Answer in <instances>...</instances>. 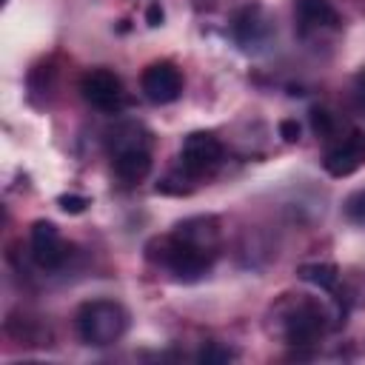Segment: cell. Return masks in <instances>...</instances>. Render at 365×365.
<instances>
[{
	"label": "cell",
	"instance_id": "cell-8",
	"mask_svg": "<svg viewBox=\"0 0 365 365\" xmlns=\"http://www.w3.org/2000/svg\"><path fill=\"white\" fill-rule=\"evenodd\" d=\"M140 91L154 106H168L182 94V71L171 60H157L143 68Z\"/></svg>",
	"mask_w": 365,
	"mask_h": 365
},
{
	"label": "cell",
	"instance_id": "cell-14",
	"mask_svg": "<svg viewBox=\"0 0 365 365\" xmlns=\"http://www.w3.org/2000/svg\"><path fill=\"white\" fill-rule=\"evenodd\" d=\"M237 354L231 351V348H225V345H220V342H208L200 354H197V359L200 362H231Z\"/></svg>",
	"mask_w": 365,
	"mask_h": 365
},
{
	"label": "cell",
	"instance_id": "cell-3",
	"mask_svg": "<svg viewBox=\"0 0 365 365\" xmlns=\"http://www.w3.org/2000/svg\"><path fill=\"white\" fill-rule=\"evenodd\" d=\"M77 336L91 348H108L128 331V311L114 299H88L74 317Z\"/></svg>",
	"mask_w": 365,
	"mask_h": 365
},
{
	"label": "cell",
	"instance_id": "cell-13",
	"mask_svg": "<svg viewBox=\"0 0 365 365\" xmlns=\"http://www.w3.org/2000/svg\"><path fill=\"white\" fill-rule=\"evenodd\" d=\"M342 211L351 222L365 225V188H356L354 194H348L345 202H342Z\"/></svg>",
	"mask_w": 365,
	"mask_h": 365
},
{
	"label": "cell",
	"instance_id": "cell-6",
	"mask_svg": "<svg viewBox=\"0 0 365 365\" xmlns=\"http://www.w3.org/2000/svg\"><path fill=\"white\" fill-rule=\"evenodd\" d=\"M231 37L242 51L257 54V51L268 48V43L274 40V23H271V17L265 14V9L259 3H248L234 14Z\"/></svg>",
	"mask_w": 365,
	"mask_h": 365
},
{
	"label": "cell",
	"instance_id": "cell-15",
	"mask_svg": "<svg viewBox=\"0 0 365 365\" xmlns=\"http://www.w3.org/2000/svg\"><path fill=\"white\" fill-rule=\"evenodd\" d=\"M57 205H60L66 214H83V211L91 205V200L83 197V194H60V197H57Z\"/></svg>",
	"mask_w": 365,
	"mask_h": 365
},
{
	"label": "cell",
	"instance_id": "cell-10",
	"mask_svg": "<svg viewBox=\"0 0 365 365\" xmlns=\"http://www.w3.org/2000/svg\"><path fill=\"white\" fill-rule=\"evenodd\" d=\"M294 20L299 37L339 29V14L331 0H294Z\"/></svg>",
	"mask_w": 365,
	"mask_h": 365
},
{
	"label": "cell",
	"instance_id": "cell-4",
	"mask_svg": "<svg viewBox=\"0 0 365 365\" xmlns=\"http://www.w3.org/2000/svg\"><path fill=\"white\" fill-rule=\"evenodd\" d=\"M137 125H128V137L125 131H117L114 137V154H111V168L117 174L120 182L125 185H137L148 177L151 171V151L148 143L137 137Z\"/></svg>",
	"mask_w": 365,
	"mask_h": 365
},
{
	"label": "cell",
	"instance_id": "cell-1",
	"mask_svg": "<svg viewBox=\"0 0 365 365\" xmlns=\"http://www.w3.org/2000/svg\"><path fill=\"white\" fill-rule=\"evenodd\" d=\"M220 254V222L214 217H188L174 225L171 234L148 242V257L165 265L174 279H202Z\"/></svg>",
	"mask_w": 365,
	"mask_h": 365
},
{
	"label": "cell",
	"instance_id": "cell-16",
	"mask_svg": "<svg viewBox=\"0 0 365 365\" xmlns=\"http://www.w3.org/2000/svg\"><path fill=\"white\" fill-rule=\"evenodd\" d=\"M311 125H314V131H317V134H331L334 120H331V114H328V111L314 108V111H311Z\"/></svg>",
	"mask_w": 365,
	"mask_h": 365
},
{
	"label": "cell",
	"instance_id": "cell-7",
	"mask_svg": "<svg viewBox=\"0 0 365 365\" xmlns=\"http://www.w3.org/2000/svg\"><path fill=\"white\" fill-rule=\"evenodd\" d=\"M80 94L83 100L97 108V111H106V114H117L125 103V91H123V80L108 71V68H91L83 74L80 80Z\"/></svg>",
	"mask_w": 365,
	"mask_h": 365
},
{
	"label": "cell",
	"instance_id": "cell-18",
	"mask_svg": "<svg viewBox=\"0 0 365 365\" xmlns=\"http://www.w3.org/2000/svg\"><path fill=\"white\" fill-rule=\"evenodd\" d=\"M163 17H165V14H163V9H160L157 3H151V6H148V11H145L148 26H160V23H163Z\"/></svg>",
	"mask_w": 365,
	"mask_h": 365
},
{
	"label": "cell",
	"instance_id": "cell-11",
	"mask_svg": "<svg viewBox=\"0 0 365 365\" xmlns=\"http://www.w3.org/2000/svg\"><path fill=\"white\" fill-rule=\"evenodd\" d=\"M362 163H365V137H362L359 131H351L342 143H336L334 148L325 151L322 168H325L331 177H348V174H354Z\"/></svg>",
	"mask_w": 365,
	"mask_h": 365
},
{
	"label": "cell",
	"instance_id": "cell-12",
	"mask_svg": "<svg viewBox=\"0 0 365 365\" xmlns=\"http://www.w3.org/2000/svg\"><path fill=\"white\" fill-rule=\"evenodd\" d=\"M297 274H299V279H305V282H311L328 294H334L339 285V268L331 262H308V265H299Z\"/></svg>",
	"mask_w": 365,
	"mask_h": 365
},
{
	"label": "cell",
	"instance_id": "cell-9",
	"mask_svg": "<svg viewBox=\"0 0 365 365\" xmlns=\"http://www.w3.org/2000/svg\"><path fill=\"white\" fill-rule=\"evenodd\" d=\"M29 248H31V257L40 268L46 271H57L63 268L66 257H68V245L60 234V228L51 222V220H37L29 231Z\"/></svg>",
	"mask_w": 365,
	"mask_h": 365
},
{
	"label": "cell",
	"instance_id": "cell-17",
	"mask_svg": "<svg viewBox=\"0 0 365 365\" xmlns=\"http://www.w3.org/2000/svg\"><path fill=\"white\" fill-rule=\"evenodd\" d=\"M299 134H302V125H299L294 117L279 120V137H282L285 143H297V140H299Z\"/></svg>",
	"mask_w": 365,
	"mask_h": 365
},
{
	"label": "cell",
	"instance_id": "cell-19",
	"mask_svg": "<svg viewBox=\"0 0 365 365\" xmlns=\"http://www.w3.org/2000/svg\"><path fill=\"white\" fill-rule=\"evenodd\" d=\"M356 86H359V91H362V94H365V68H362V71H359V77H356Z\"/></svg>",
	"mask_w": 365,
	"mask_h": 365
},
{
	"label": "cell",
	"instance_id": "cell-5",
	"mask_svg": "<svg viewBox=\"0 0 365 365\" xmlns=\"http://www.w3.org/2000/svg\"><path fill=\"white\" fill-rule=\"evenodd\" d=\"M222 143L211 131H191L180 145V168L191 180L211 177L222 163Z\"/></svg>",
	"mask_w": 365,
	"mask_h": 365
},
{
	"label": "cell",
	"instance_id": "cell-2",
	"mask_svg": "<svg viewBox=\"0 0 365 365\" xmlns=\"http://www.w3.org/2000/svg\"><path fill=\"white\" fill-rule=\"evenodd\" d=\"M271 319H274V331L285 339V345H294V348L317 345L331 328L328 308L319 299L305 294L277 302L271 311Z\"/></svg>",
	"mask_w": 365,
	"mask_h": 365
}]
</instances>
